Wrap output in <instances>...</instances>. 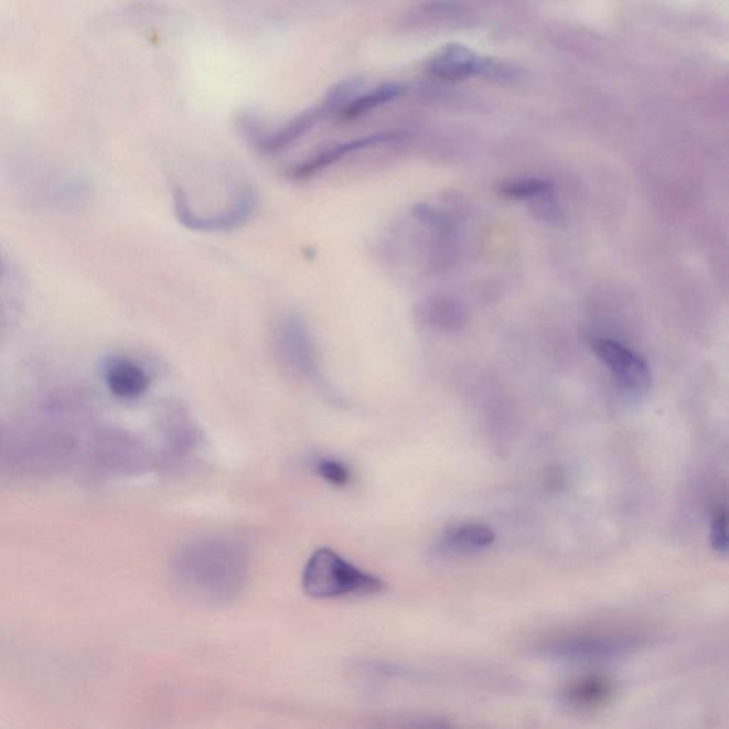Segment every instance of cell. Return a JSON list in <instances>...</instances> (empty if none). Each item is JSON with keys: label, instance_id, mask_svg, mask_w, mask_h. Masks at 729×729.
Instances as JSON below:
<instances>
[{"label": "cell", "instance_id": "15", "mask_svg": "<svg viewBox=\"0 0 729 729\" xmlns=\"http://www.w3.org/2000/svg\"><path fill=\"white\" fill-rule=\"evenodd\" d=\"M4 271H7V266H4V259L2 254H0V278L4 276Z\"/></svg>", "mask_w": 729, "mask_h": 729}, {"label": "cell", "instance_id": "12", "mask_svg": "<svg viewBox=\"0 0 729 729\" xmlns=\"http://www.w3.org/2000/svg\"><path fill=\"white\" fill-rule=\"evenodd\" d=\"M502 194L508 199L530 200L549 193L550 184L540 179L507 181L501 185Z\"/></svg>", "mask_w": 729, "mask_h": 729}, {"label": "cell", "instance_id": "5", "mask_svg": "<svg viewBox=\"0 0 729 729\" xmlns=\"http://www.w3.org/2000/svg\"><path fill=\"white\" fill-rule=\"evenodd\" d=\"M103 376L110 393L117 398L133 400L147 393L150 386L149 375L141 366L124 356H110L103 365Z\"/></svg>", "mask_w": 729, "mask_h": 729}, {"label": "cell", "instance_id": "14", "mask_svg": "<svg viewBox=\"0 0 729 729\" xmlns=\"http://www.w3.org/2000/svg\"><path fill=\"white\" fill-rule=\"evenodd\" d=\"M711 545L714 550L726 555L728 551V512L727 507H718L711 521Z\"/></svg>", "mask_w": 729, "mask_h": 729}, {"label": "cell", "instance_id": "2", "mask_svg": "<svg viewBox=\"0 0 729 729\" xmlns=\"http://www.w3.org/2000/svg\"><path fill=\"white\" fill-rule=\"evenodd\" d=\"M302 587L315 599H335L350 594H374L385 589L378 577L362 571L337 553L320 549L308 560L302 572Z\"/></svg>", "mask_w": 729, "mask_h": 729}, {"label": "cell", "instance_id": "6", "mask_svg": "<svg viewBox=\"0 0 729 729\" xmlns=\"http://www.w3.org/2000/svg\"><path fill=\"white\" fill-rule=\"evenodd\" d=\"M629 647L628 640L614 635H579L555 643L551 653L561 658L596 660L613 657Z\"/></svg>", "mask_w": 729, "mask_h": 729}, {"label": "cell", "instance_id": "7", "mask_svg": "<svg viewBox=\"0 0 729 729\" xmlns=\"http://www.w3.org/2000/svg\"><path fill=\"white\" fill-rule=\"evenodd\" d=\"M398 137L399 136L396 133L372 135L362 137V139L346 141V143L330 147V149L321 151L320 154L307 160L305 163L298 165V168L292 171V174L296 175L297 179L311 178V175H315L320 173V171L330 168V165L337 163V161L344 159L345 156L355 153V151L369 149V147L389 143V141L396 140Z\"/></svg>", "mask_w": 729, "mask_h": 729}, {"label": "cell", "instance_id": "10", "mask_svg": "<svg viewBox=\"0 0 729 729\" xmlns=\"http://www.w3.org/2000/svg\"><path fill=\"white\" fill-rule=\"evenodd\" d=\"M406 92V87L399 83H384L375 89L366 93H360L349 105L341 110L340 116L342 120L361 119L379 107L388 105L390 101L398 100Z\"/></svg>", "mask_w": 729, "mask_h": 729}, {"label": "cell", "instance_id": "3", "mask_svg": "<svg viewBox=\"0 0 729 729\" xmlns=\"http://www.w3.org/2000/svg\"><path fill=\"white\" fill-rule=\"evenodd\" d=\"M597 358L609 368L623 393L640 396L648 393L651 372L647 362L637 352L618 341L597 337L591 342Z\"/></svg>", "mask_w": 729, "mask_h": 729}, {"label": "cell", "instance_id": "4", "mask_svg": "<svg viewBox=\"0 0 729 729\" xmlns=\"http://www.w3.org/2000/svg\"><path fill=\"white\" fill-rule=\"evenodd\" d=\"M501 67L493 62L478 56L471 49L462 45H447L429 58L427 72L435 79L457 82L478 75H494Z\"/></svg>", "mask_w": 729, "mask_h": 729}, {"label": "cell", "instance_id": "1", "mask_svg": "<svg viewBox=\"0 0 729 729\" xmlns=\"http://www.w3.org/2000/svg\"><path fill=\"white\" fill-rule=\"evenodd\" d=\"M173 575L178 589L189 600L225 604L236 600L246 586L248 559L243 547L232 540H197L175 556Z\"/></svg>", "mask_w": 729, "mask_h": 729}, {"label": "cell", "instance_id": "11", "mask_svg": "<svg viewBox=\"0 0 729 729\" xmlns=\"http://www.w3.org/2000/svg\"><path fill=\"white\" fill-rule=\"evenodd\" d=\"M613 687L609 679L601 677H586L567 689L566 698L577 708L599 707L611 696Z\"/></svg>", "mask_w": 729, "mask_h": 729}, {"label": "cell", "instance_id": "8", "mask_svg": "<svg viewBox=\"0 0 729 729\" xmlns=\"http://www.w3.org/2000/svg\"><path fill=\"white\" fill-rule=\"evenodd\" d=\"M331 115H334V112H332L330 105L324 99L315 109L301 112L300 116L288 121L286 126L274 131L272 135L264 136L261 141H259V147L266 153H277V151H281L292 144L293 141L301 139L303 135L314 129L322 119Z\"/></svg>", "mask_w": 729, "mask_h": 729}, {"label": "cell", "instance_id": "9", "mask_svg": "<svg viewBox=\"0 0 729 729\" xmlns=\"http://www.w3.org/2000/svg\"><path fill=\"white\" fill-rule=\"evenodd\" d=\"M496 539L491 527L481 523H464L449 528L440 537L438 549L449 555H468L491 547Z\"/></svg>", "mask_w": 729, "mask_h": 729}, {"label": "cell", "instance_id": "13", "mask_svg": "<svg viewBox=\"0 0 729 729\" xmlns=\"http://www.w3.org/2000/svg\"><path fill=\"white\" fill-rule=\"evenodd\" d=\"M317 472L324 481L334 484V486H345L351 481L350 469L334 459H321L317 463Z\"/></svg>", "mask_w": 729, "mask_h": 729}]
</instances>
